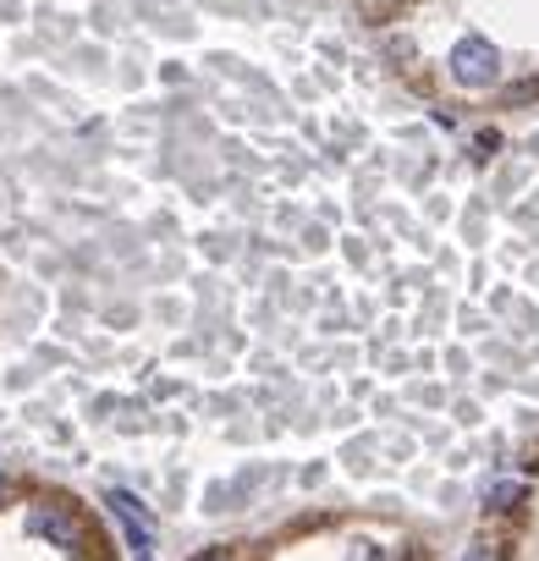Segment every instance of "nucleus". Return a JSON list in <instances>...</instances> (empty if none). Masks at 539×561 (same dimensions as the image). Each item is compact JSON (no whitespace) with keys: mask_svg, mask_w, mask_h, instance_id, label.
Segmentation results:
<instances>
[{"mask_svg":"<svg viewBox=\"0 0 539 561\" xmlns=\"http://www.w3.org/2000/svg\"><path fill=\"white\" fill-rule=\"evenodd\" d=\"M28 534H39V539H50V545H61V550H83V523H78V512H67V506H56V501H45V506L28 512Z\"/></svg>","mask_w":539,"mask_h":561,"instance_id":"2","label":"nucleus"},{"mask_svg":"<svg viewBox=\"0 0 539 561\" xmlns=\"http://www.w3.org/2000/svg\"><path fill=\"white\" fill-rule=\"evenodd\" d=\"M517 495H523V484H495L484 506H490V512H506V506H517Z\"/></svg>","mask_w":539,"mask_h":561,"instance_id":"4","label":"nucleus"},{"mask_svg":"<svg viewBox=\"0 0 539 561\" xmlns=\"http://www.w3.org/2000/svg\"><path fill=\"white\" fill-rule=\"evenodd\" d=\"M0 495H7V479H0Z\"/></svg>","mask_w":539,"mask_h":561,"instance_id":"8","label":"nucleus"},{"mask_svg":"<svg viewBox=\"0 0 539 561\" xmlns=\"http://www.w3.org/2000/svg\"><path fill=\"white\" fill-rule=\"evenodd\" d=\"M451 78H457L462 89H490V83L501 78V56H495V45L479 39V34L457 39V50H451Z\"/></svg>","mask_w":539,"mask_h":561,"instance_id":"1","label":"nucleus"},{"mask_svg":"<svg viewBox=\"0 0 539 561\" xmlns=\"http://www.w3.org/2000/svg\"><path fill=\"white\" fill-rule=\"evenodd\" d=\"M105 501H111V512L122 517V528H127V539H133V556L154 550V517H149V512H144V506H138L127 490H111Z\"/></svg>","mask_w":539,"mask_h":561,"instance_id":"3","label":"nucleus"},{"mask_svg":"<svg viewBox=\"0 0 539 561\" xmlns=\"http://www.w3.org/2000/svg\"><path fill=\"white\" fill-rule=\"evenodd\" d=\"M468 561H501V545H490V539H484V545H473V550H468Z\"/></svg>","mask_w":539,"mask_h":561,"instance_id":"5","label":"nucleus"},{"mask_svg":"<svg viewBox=\"0 0 539 561\" xmlns=\"http://www.w3.org/2000/svg\"><path fill=\"white\" fill-rule=\"evenodd\" d=\"M198 561H226V550H209V556H198Z\"/></svg>","mask_w":539,"mask_h":561,"instance_id":"6","label":"nucleus"},{"mask_svg":"<svg viewBox=\"0 0 539 561\" xmlns=\"http://www.w3.org/2000/svg\"><path fill=\"white\" fill-rule=\"evenodd\" d=\"M138 561H154V550H144V556H138Z\"/></svg>","mask_w":539,"mask_h":561,"instance_id":"7","label":"nucleus"}]
</instances>
